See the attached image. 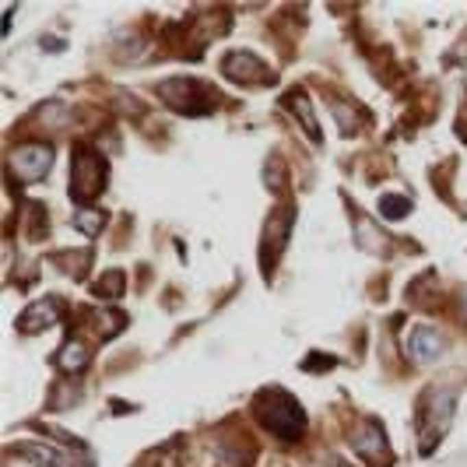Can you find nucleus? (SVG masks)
Segmentation results:
<instances>
[{"instance_id":"nucleus-1","label":"nucleus","mask_w":467,"mask_h":467,"mask_svg":"<svg viewBox=\"0 0 467 467\" xmlns=\"http://www.w3.org/2000/svg\"><path fill=\"white\" fill-rule=\"evenodd\" d=\"M53 165V148L49 144H21L11 152V169L21 180H43L46 169Z\"/></svg>"},{"instance_id":"nucleus-2","label":"nucleus","mask_w":467,"mask_h":467,"mask_svg":"<svg viewBox=\"0 0 467 467\" xmlns=\"http://www.w3.org/2000/svg\"><path fill=\"white\" fill-rule=\"evenodd\" d=\"M446 348V337L435 331V327H415V334L407 337V352H411L415 362H432L440 359Z\"/></svg>"},{"instance_id":"nucleus-3","label":"nucleus","mask_w":467,"mask_h":467,"mask_svg":"<svg viewBox=\"0 0 467 467\" xmlns=\"http://www.w3.org/2000/svg\"><path fill=\"white\" fill-rule=\"evenodd\" d=\"M56 362H60L64 372H77L84 362H88V348H84V341H71L64 352H60V359H56Z\"/></svg>"},{"instance_id":"nucleus-4","label":"nucleus","mask_w":467,"mask_h":467,"mask_svg":"<svg viewBox=\"0 0 467 467\" xmlns=\"http://www.w3.org/2000/svg\"><path fill=\"white\" fill-rule=\"evenodd\" d=\"M407 211V204H394V200H383V215L394 218V215H404Z\"/></svg>"}]
</instances>
